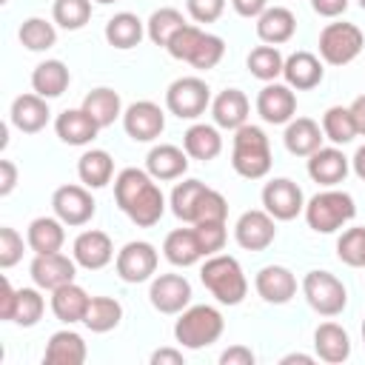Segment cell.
<instances>
[{"mask_svg":"<svg viewBox=\"0 0 365 365\" xmlns=\"http://www.w3.org/2000/svg\"><path fill=\"white\" fill-rule=\"evenodd\" d=\"M114 200L120 211L140 228H151L165 214V197L154 177L143 168H123L114 177Z\"/></svg>","mask_w":365,"mask_h":365,"instance_id":"cell-1","label":"cell"},{"mask_svg":"<svg viewBox=\"0 0 365 365\" xmlns=\"http://www.w3.org/2000/svg\"><path fill=\"white\" fill-rule=\"evenodd\" d=\"M165 51L174 57V60H182V63H191L194 68L200 71H208L214 68L222 54H225V40L194 26V23H185L174 37L171 43L165 46Z\"/></svg>","mask_w":365,"mask_h":365,"instance_id":"cell-2","label":"cell"},{"mask_svg":"<svg viewBox=\"0 0 365 365\" xmlns=\"http://www.w3.org/2000/svg\"><path fill=\"white\" fill-rule=\"evenodd\" d=\"M200 279L220 305H240L248 294V279L242 274V265L237 257L228 254H211L200 268Z\"/></svg>","mask_w":365,"mask_h":365,"instance_id":"cell-3","label":"cell"},{"mask_svg":"<svg viewBox=\"0 0 365 365\" xmlns=\"http://www.w3.org/2000/svg\"><path fill=\"white\" fill-rule=\"evenodd\" d=\"M231 165L245 180H259L271 171V143L259 125H240L231 143Z\"/></svg>","mask_w":365,"mask_h":365,"instance_id":"cell-4","label":"cell"},{"mask_svg":"<svg viewBox=\"0 0 365 365\" xmlns=\"http://www.w3.org/2000/svg\"><path fill=\"white\" fill-rule=\"evenodd\" d=\"M222 331L225 319L214 305H188L185 311H180V319L174 322V339L188 351L208 348L222 336Z\"/></svg>","mask_w":365,"mask_h":365,"instance_id":"cell-5","label":"cell"},{"mask_svg":"<svg viewBox=\"0 0 365 365\" xmlns=\"http://www.w3.org/2000/svg\"><path fill=\"white\" fill-rule=\"evenodd\" d=\"M354 214H356L354 197L348 191H339V188H325V191L314 194L305 202V222L317 234H334V231H339L345 222L354 220Z\"/></svg>","mask_w":365,"mask_h":365,"instance_id":"cell-6","label":"cell"},{"mask_svg":"<svg viewBox=\"0 0 365 365\" xmlns=\"http://www.w3.org/2000/svg\"><path fill=\"white\" fill-rule=\"evenodd\" d=\"M365 34L354 23H328L319 31V57L328 66H348L359 57Z\"/></svg>","mask_w":365,"mask_h":365,"instance_id":"cell-7","label":"cell"},{"mask_svg":"<svg viewBox=\"0 0 365 365\" xmlns=\"http://www.w3.org/2000/svg\"><path fill=\"white\" fill-rule=\"evenodd\" d=\"M302 294L308 305L322 317H336L348 305V291L331 271H308L302 279Z\"/></svg>","mask_w":365,"mask_h":365,"instance_id":"cell-8","label":"cell"},{"mask_svg":"<svg viewBox=\"0 0 365 365\" xmlns=\"http://www.w3.org/2000/svg\"><path fill=\"white\" fill-rule=\"evenodd\" d=\"M211 106V88L200 77H177L165 88V108L180 120H197Z\"/></svg>","mask_w":365,"mask_h":365,"instance_id":"cell-9","label":"cell"},{"mask_svg":"<svg viewBox=\"0 0 365 365\" xmlns=\"http://www.w3.org/2000/svg\"><path fill=\"white\" fill-rule=\"evenodd\" d=\"M157 259H160V257H157V248H154L151 242H145V240H131V242H125V245L117 251L114 268H117V274H120L123 282L137 285V282H145V279L154 277Z\"/></svg>","mask_w":365,"mask_h":365,"instance_id":"cell-10","label":"cell"},{"mask_svg":"<svg viewBox=\"0 0 365 365\" xmlns=\"http://www.w3.org/2000/svg\"><path fill=\"white\" fill-rule=\"evenodd\" d=\"M123 128L134 143H151L165 128V114L151 100H137L123 111Z\"/></svg>","mask_w":365,"mask_h":365,"instance_id":"cell-11","label":"cell"},{"mask_svg":"<svg viewBox=\"0 0 365 365\" xmlns=\"http://www.w3.org/2000/svg\"><path fill=\"white\" fill-rule=\"evenodd\" d=\"M51 208L66 225H86L97 211V202L86 185H60L51 194Z\"/></svg>","mask_w":365,"mask_h":365,"instance_id":"cell-12","label":"cell"},{"mask_svg":"<svg viewBox=\"0 0 365 365\" xmlns=\"http://www.w3.org/2000/svg\"><path fill=\"white\" fill-rule=\"evenodd\" d=\"M257 114L271 125H285L297 114V94L288 83H265L257 94Z\"/></svg>","mask_w":365,"mask_h":365,"instance_id":"cell-13","label":"cell"},{"mask_svg":"<svg viewBox=\"0 0 365 365\" xmlns=\"http://www.w3.org/2000/svg\"><path fill=\"white\" fill-rule=\"evenodd\" d=\"M274 237H277V225L265 208H251V211L240 214V220L234 225V240L245 251H265L274 242Z\"/></svg>","mask_w":365,"mask_h":365,"instance_id":"cell-14","label":"cell"},{"mask_svg":"<svg viewBox=\"0 0 365 365\" xmlns=\"http://www.w3.org/2000/svg\"><path fill=\"white\" fill-rule=\"evenodd\" d=\"M262 205L274 220H294L299 211H305V197H302V188L294 180L277 177V180L265 182Z\"/></svg>","mask_w":365,"mask_h":365,"instance_id":"cell-15","label":"cell"},{"mask_svg":"<svg viewBox=\"0 0 365 365\" xmlns=\"http://www.w3.org/2000/svg\"><path fill=\"white\" fill-rule=\"evenodd\" d=\"M148 299L160 314H180L191 302V282L182 274H157L151 279Z\"/></svg>","mask_w":365,"mask_h":365,"instance_id":"cell-16","label":"cell"},{"mask_svg":"<svg viewBox=\"0 0 365 365\" xmlns=\"http://www.w3.org/2000/svg\"><path fill=\"white\" fill-rule=\"evenodd\" d=\"M31 279L40 291H54L66 282H74V274H77V262L74 257H66L60 251L54 254H34L31 259Z\"/></svg>","mask_w":365,"mask_h":365,"instance_id":"cell-17","label":"cell"},{"mask_svg":"<svg viewBox=\"0 0 365 365\" xmlns=\"http://www.w3.org/2000/svg\"><path fill=\"white\" fill-rule=\"evenodd\" d=\"M71 257L80 268L86 271H100L106 268L111 259H114V242L106 231H97V228H88L83 234H77L74 245H71Z\"/></svg>","mask_w":365,"mask_h":365,"instance_id":"cell-18","label":"cell"},{"mask_svg":"<svg viewBox=\"0 0 365 365\" xmlns=\"http://www.w3.org/2000/svg\"><path fill=\"white\" fill-rule=\"evenodd\" d=\"M254 288L257 294L271 302V305H285L294 299L297 294V277L285 268V265H265L257 271L254 277Z\"/></svg>","mask_w":365,"mask_h":365,"instance_id":"cell-19","label":"cell"},{"mask_svg":"<svg viewBox=\"0 0 365 365\" xmlns=\"http://www.w3.org/2000/svg\"><path fill=\"white\" fill-rule=\"evenodd\" d=\"M348 168H351V160L336 148V145H328V148H317L311 157H308V177L325 188H334L339 185L345 177H348Z\"/></svg>","mask_w":365,"mask_h":365,"instance_id":"cell-20","label":"cell"},{"mask_svg":"<svg viewBox=\"0 0 365 365\" xmlns=\"http://www.w3.org/2000/svg\"><path fill=\"white\" fill-rule=\"evenodd\" d=\"M248 111H251V103H248L245 91H240V88H225L211 100L214 125L225 128V131H237L240 125H245L248 123Z\"/></svg>","mask_w":365,"mask_h":365,"instance_id":"cell-21","label":"cell"},{"mask_svg":"<svg viewBox=\"0 0 365 365\" xmlns=\"http://www.w3.org/2000/svg\"><path fill=\"white\" fill-rule=\"evenodd\" d=\"M48 117H51V111H48V100L40 97L37 91L14 97L11 111H9L11 125L20 128L23 134H37V131H43L46 123H48Z\"/></svg>","mask_w":365,"mask_h":365,"instance_id":"cell-22","label":"cell"},{"mask_svg":"<svg viewBox=\"0 0 365 365\" xmlns=\"http://www.w3.org/2000/svg\"><path fill=\"white\" fill-rule=\"evenodd\" d=\"M282 77L291 88L297 91H308V88H317L325 77V68H322V60L311 51H294L285 57V66H282Z\"/></svg>","mask_w":365,"mask_h":365,"instance_id":"cell-23","label":"cell"},{"mask_svg":"<svg viewBox=\"0 0 365 365\" xmlns=\"http://www.w3.org/2000/svg\"><path fill=\"white\" fill-rule=\"evenodd\" d=\"M322 125L311 117H294L291 123H285L282 143L294 157H311L317 148H322Z\"/></svg>","mask_w":365,"mask_h":365,"instance_id":"cell-24","label":"cell"},{"mask_svg":"<svg viewBox=\"0 0 365 365\" xmlns=\"http://www.w3.org/2000/svg\"><path fill=\"white\" fill-rule=\"evenodd\" d=\"M297 31V17L291 9L285 6H268L259 17H257V37L268 46H282L294 37Z\"/></svg>","mask_w":365,"mask_h":365,"instance_id":"cell-25","label":"cell"},{"mask_svg":"<svg viewBox=\"0 0 365 365\" xmlns=\"http://www.w3.org/2000/svg\"><path fill=\"white\" fill-rule=\"evenodd\" d=\"M86 354H88L86 351V339L77 331L63 328V331H54L48 336L43 362H48V365H83Z\"/></svg>","mask_w":365,"mask_h":365,"instance_id":"cell-26","label":"cell"},{"mask_svg":"<svg viewBox=\"0 0 365 365\" xmlns=\"http://www.w3.org/2000/svg\"><path fill=\"white\" fill-rule=\"evenodd\" d=\"M54 131L68 145H88L97 137L100 125L91 120V114L86 108H66L63 114H57Z\"/></svg>","mask_w":365,"mask_h":365,"instance_id":"cell-27","label":"cell"},{"mask_svg":"<svg viewBox=\"0 0 365 365\" xmlns=\"http://www.w3.org/2000/svg\"><path fill=\"white\" fill-rule=\"evenodd\" d=\"M145 171L154 180H177L188 171V154H185V148H177L171 143H160L148 151Z\"/></svg>","mask_w":365,"mask_h":365,"instance_id":"cell-28","label":"cell"},{"mask_svg":"<svg viewBox=\"0 0 365 365\" xmlns=\"http://www.w3.org/2000/svg\"><path fill=\"white\" fill-rule=\"evenodd\" d=\"M314 351L322 362H331V365H339L351 356V336L342 325L336 322H322L317 325L314 331Z\"/></svg>","mask_w":365,"mask_h":365,"instance_id":"cell-29","label":"cell"},{"mask_svg":"<svg viewBox=\"0 0 365 365\" xmlns=\"http://www.w3.org/2000/svg\"><path fill=\"white\" fill-rule=\"evenodd\" d=\"M88 302H91V297L77 282H66V285H60V288L51 291V311L66 325L83 322V317L88 311Z\"/></svg>","mask_w":365,"mask_h":365,"instance_id":"cell-30","label":"cell"},{"mask_svg":"<svg viewBox=\"0 0 365 365\" xmlns=\"http://www.w3.org/2000/svg\"><path fill=\"white\" fill-rule=\"evenodd\" d=\"M66 222L60 217H37L29 222V231H26V242L34 254H54L63 248L66 242Z\"/></svg>","mask_w":365,"mask_h":365,"instance_id":"cell-31","label":"cell"},{"mask_svg":"<svg viewBox=\"0 0 365 365\" xmlns=\"http://www.w3.org/2000/svg\"><path fill=\"white\" fill-rule=\"evenodd\" d=\"M163 254L177 268H188V265H194L205 257L194 228H174L163 242Z\"/></svg>","mask_w":365,"mask_h":365,"instance_id":"cell-32","label":"cell"},{"mask_svg":"<svg viewBox=\"0 0 365 365\" xmlns=\"http://www.w3.org/2000/svg\"><path fill=\"white\" fill-rule=\"evenodd\" d=\"M68 83H71V74L63 60H43L31 71V88L46 100L60 97L68 88Z\"/></svg>","mask_w":365,"mask_h":365,"instance_id":"cell-33","label":"cell"},{"mask_svg":"<svg viewBox=\"0 0 365 365\" xmlns=\"http://www.w3.org/2000/svg\"><path fill=\"white\" fill-rule=\"evenodd\" d=\"M182 148L188 157L194 160H214L220 151H222V137H220V128L217 125H208V123H194L185 134H182Z\"/></svg>","mask_w":365,"mask_h":365,"instance_id":"cell-34","label":"cell"},{"mask_svg":"<svg viewBox=\"0 0 365 365\" xmlns=\"http://www.w3.org/2000/svg\"><path fill=\"white\" fill-rule=\"evenodd\" d=\"M77 174L86 188H106L114 177V160L103 148H91L77 160Z\"/></svg>","mask_w":365,"mask_h":365,"instance_id":"cell-35","label":"cell"},{"mask_svg":"<svg viewBox=\"0 0 365 365\" xmlns=\"http://www.w3.org/2000/svg\"><path fill=\"white\" fill-rule=\"evenodd\" d=\"M80 108H86V111L91 114V120H94L100 128H106V125H111L117 117H123L120 94H117L114 88H108V86L91 88V91L83 97V106H80Z\"/></svg>","mask_w":365,"mask_h":365,"instance_id":"cell-36","label":"cell"},{"mask_svg":"<svg viewBox=\"0 0 365 365\" xmlns=\"http://www.w3.org/2000/svg\"><path fill=\"white\" fill-rule=\"evenodd\" d=\"M143 34H145V23L137 14H131V11H120V14H114L106 23V40H108V46L123 48V51L140 46Z\"/></svg>","mask_w":365,"mask_h":365,"instance_id":"cell-37","label":"cell"},{"mask_svg":"<svg viewBox=\"0 0 365 365\" xmlns=\"http://www.w3.org/2000/svg\"><path fill=\"white\" fill-rule=\"evenodd\" d=\"M123 319V305L114 297H91L88 311L83 317V325L91 334H106L111 328H117Z\"/></svg>","mask_w":365,"mask_h":365,"instance_id":"cell-38","label":"cell"},{"mask_svg":"<svg viewBox=\"0 0 365 365\" xmlns=\"http://www.w3.org/2000/svg\"><path fill=\"white\" fill-rule=\"evenodd\" d=\"M205 188L208 185L200 182V180H182V182H177L174 191H171V211H174V217L194 225L197 222V208H200V200H202Z\"/></svg>","mask_w":365,"mask_h":365,"instance_id":"cell-39","label":"cell"},{"mask_svg":"<svg viewBox=\"0 0 365 365\" xmlns=\"http://www.w3.org/2000/svg\"><path fill=\"white\" fill-rule=\"evenodd\" d=\"M185 26V17H182V11H177V9H171V6H163V9H157L151 17H148V23H145V34H148V40L154 43V46H168L171 43V37L180 31Z\"/></svg>","mask_w":365,"mask_h":365,"instance_id":"cell-40","label":"cell"},{"mask_svg":"<svg viewBox=\"0 0 365 365\" xmlns=\"http://www.w3.org/2000/svg\"><path fill=\"white\" fill-rule=\"evenodd\" d=\"M322 134L334 145H348L356 137V123H354L351 108H345V106L325 108V114H322Z\"/></svg>","mask_w":365,"mask_h":365,"instance_id":"cell-41","label":"cell"},{"mask_svg":"<svg viewBox=\"0 0 365 365\" xmlns=\"http://www.w3.org/2000/svg\"><path fill=\"white\" fill-rule=\"evenodd\" d=\"M245 66H248V71H251L257 80H262V83H274V80L282 74L285 57L279 54V48H277V46H268V43H265V46L251 48V54H248Z\"/></svg>","mask_w":365,"mask_h":365,"instance_id":"cell-42","label":"cell"},{"mask_svg":"<svg viewBox=\"0 0 365 365\" xmlns=\"http://www.w3.org/2000/svg\"><path fill=\"white\" fill-rule=\"evenodd\" d=\"M17 37L29 51H48L57 43V29H54V23L43 20V17H29V20H23Z\"/></svg>","mask_w":365,"mask_h":365,"instance_id":"cell-43","label":"cell"},{"mask_svg":"<svg viewBox=\"0 0 365 365\" xmlns=\"http://www.w3.org/2000/svg\"><path fill=\"white\" fill-rule=\"evenodd\" d=\"M51 17L60 29L77 31L91 20V0H54Z\"/></svg>","mask_w":365,"mask_h":365,"instance_id":"cell-44","label":"cell"},{"mask_svg":"<svg viewBox=\"0 0 365 365\" xmlns=\"http://www.w3.org/2000/svg\"><path fill=\"white\" fill-rule=\"evenodd\" d=\"M46 311V299L40 294V288H17V305H14V317L11 322L23 325V328H31L40 322Z\"/></svg>","mask_w":365,"mask_h":365,"instance_id":"cell-45","label":"cell"},{"mask_svg":"<svg viewBox=\"0 0 365 365\" xmlns=\"http://www.w3.org/2000/svg\"><path fill=\"white\" fill-rule=\"evenodd\" d=\"M336 257L351 268H365V228H348L336 240Z\"/></svg>","mask_w":365,"mask_h":365,"instance_id":"cell-46","label":"cell"},{"mask_svg":"<svg viewBox=\"0 0 365 365\" xmlns=\"http://www.w3.org/2000/svg\"><path fill=\"white\" fill-rule=\"evenodd\" d=\"M194 231H197V240L202 245V254L211 257L217 251H222L225 240H228V231H225V220H205V222H194Z\"/></svg>","mask_w":365,"mask_h":365,"instance_id":"cell-47","label":"cell"},{"mask_svg":"<svg viewBox=\"0 0 365 365\" xmlns=\"http://www.w3.org/2000/svg\"><path fill=\"white\" fill-rule=\"evenodd\" d=\"M20 259H23V237L14 228L3 225L0 228V268H11Z\"/></svg>","mask_w":365,"mask_h":365,"instance_id":"cell-48","label":"cell"},{"mask_svg":"<svg viewBox=\"0 0 365 365\" xmlns=\"http://www.w3.org/2000/svg\"><path fill=\"white\" fill-rule=\"evenodd\" d=\"M228 217V200L214 191V188H205L202 200H200V208H197V222H205V220H225Z\"/></svg>","mask_w":365,"mask_h":365,"instance_id":"cell-49","label":"cell"},{"mask_svg":"<svg viewBox=\"0 0 365 365\" xmlns=\"http://www.w3.org/2000/svg\"><path fill=\"white\" fill-rule=\"evenodd\" d=\"M185 9L197 23H214L225 11V0H185Z\"/></svg>","mask_w":365,"mask_h":365,"instance_id":"cell-50","label":"cell"},{"mask_svg":"<svg viewBox=\"0 0 365 365\" xmlns=\"http://www.w3.org/2000/svg\"><path fill=\"white\" fill-rule=\"evenodd\" d=\"M254 351L248 345H231L220 354V365H254Z\"/></svg>","mask_w":365,"mask_h":365,"instance_id":"cell-51","label":"cell"},{"mask_svg":"<svg viewBox=\"0 0 365 365\" xmlns=\"http://www.w3.org/2000/svg\"><path fill=\"white\" fill-rule=\"evenodd\" d=\"M0 288H3V294H0V319H9L11 322L14 305H17V288L9 282V277L0 279Z\"/></svg>","mask_w":365,"mask_h":365,"instance_id":"cell-52","label":"cell"},{"mask_svg":"<svg viewBox=\"0 0 365 365\" xmlns=\"http://www.w3.org/2000/svg\"><path fill=\"white\" fill-rule=\"evenodd\" d=\"M17 185V165L11 160H0V197H9Z\"/></svg>","mask_w":365,"mask_h":365,"instance_id":"cell-53","label":"cell"},{"mask_svg":"<svg viewBox=\"0 0 365 365\" xmlns=\"http://www.w3.org/2000/svg\"><path fill=\"white\" fill-rule=\"evenodd\" d=\"M311 9L319 17H339L348 9V0H311Z\"/></svg>","mask_w":365,"mask_h":365,"instance_id":"cell-54","label":"cell"},{"mask_svg":"<svg viewBox=\"0 0 365 365\" xmlns=\"http://www.w3.org/2000/svg\"><path fill=\"white\" fill-rule=\"evenodd\" d=\"M231 6L240 17H259L268 9V0H231Z\"/></svg>","mask_w":365,"mask_h":365,"instance_id":"cell-55","label":"cell"},{"mask_svg":"<svg viewBox=\"0 0 365 365\" xmlns=\"http://www.w3.org/2000/svg\"><path fill=\"white\" fill-rule=\"evenodd\" d=\"M182 362H185V356L177 348H157L151 354V365H182Z\"/></svg>","mask_w":365,"mask_h":365,"instance_id":"cell-56","label":"cell"},{"mask_svg":"<svg viewBox=\"0 0 365 365\" xmlns=\"http://www.w3.org/2000/svg\"><path fill=\"white\" fill-rule=\"evenodd\" d=\"M351 114H354V123H356V134H362L365 137V94H359L351 106Z\"/></svg>","mask_w":365,"mask_h":365,"instance_id":"cell-57","label":"cell"},{"mask_svg":"<svg viewBox=\"0 0 365 365\" xmlns=\"http://www.w3.org/2000/svg\"><path fill=\"white\" fill-rule=\"evenodd\" d=\"M351 168H354V174H356L359 180H365V145H359L356 154L351 157Z\"/></svg>","mask_w":365,"mask_h":365,"instance_id":"cell-58","label":"cell"},{"mask_svg":"<svg viewBox=\"0 0 365 365\" xmlns=\"http://www.w3.org/2000/svg\"><path fill=\"white\" fill-rule=\"evenodd\" d=\"M279 362H282V365H291V362H302V365H311V362H314V356H308V354H285Z\"/></svg>","mask_w":365,"mask_h":365,"instance_id":"cell-59","label":"cell"},{"mask_svg":"<svg viewBox=\"0 0 365 365\" xmlns=\"http://www.w3.org/2000/svg\"><path fill=\"white\" fill-rule=\"evenodd\" d=\"M94 3H103V6H108V3H114V0H94Z\"/></svg>","mask_w":365,"mask_h":365,"instance_id":"cell-60","label":"cell"},{"mask_svg":"<svg viewBox=\"0 0 365 365\" xmlns=\"http://www.w3.org/2000/svg\"><path fill=\"white\" fill-rule=\"evenodd\" d=\"M362 342H365V319H362Z\"/></svg>","mask_w":365,"mask_h":365,"instance_id":"cell-61","label":"cell"},{"mask_svg":"<svg viewBox=\"0 0 365 365\" xmlns=\"http://www.w3.org/2000/svg\"><path fill=\"white\" fill-rule=\"evenodd\" d=\"M359 6H362V9H365V0H359Z\"/></svg>","mask_w":365,"mask_h":365,"instance_id":"cell-62","label":"cell"}]
</instances>
